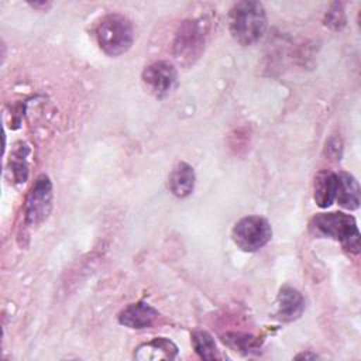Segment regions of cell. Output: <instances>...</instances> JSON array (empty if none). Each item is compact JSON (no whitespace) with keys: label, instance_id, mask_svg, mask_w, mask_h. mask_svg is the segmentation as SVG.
I'll return each mask as SVG.
<instances>
[{"label":"cell","instance_id":"1","mask_svg":"<svg viewBox=\"0 0 361 361\" xmlns=\"http://www.w3.org/2000/svg\"><path fill=\"white\" fill-rule=\"evenodd\" d=\"M309 231L319 238L340 241L343 247L357 254L360 251V231L353 216L341 212L317 213L309 221Z\"/></svg>","mask_w":361,"mask_h":361},{"label":"cell","instance_id":"2","mask_svg":"<svg viewBox=\"0 0 361 361\" xmlns=\"http://www.w3.org/2000/svg\"><path fill=\"white\" fill-rule=\"evenodd\" d=\"M228 30L241 45L259 41L267 30L265 8L259 1H238L228 13Z\"/></svg>","mask_w":361,"mask_h":361},{"label":"cell","instance_id":"3","mask_svg":"<svg viewBox=\"0 0 361 361\" xmlns=\"http://www.w3.org/2000/svg\"><path fill=\"white\" fill-rule=\"evenodd\" d=\"M96 38L100 48L110 56L127 52L134 42V28L131 21L121 14L104 16L96 28Z\"/></svg>","mask_w":361,"mask_h":361},{"label":"cell","instance_id":"4","mask_svg":"<svg viewBox=\"0 0 361 361\" xmlns=\"http://www.w3.org/2000/svg\"><path fill=\"white\" fill-rule=\"evenodd\" d=\"M206 25L202 20H186L176 31L173 41L175 58L185 63H193L204 49Z\"/></svg>","mask_w":361,"mask_h":361},{"label":"cell","instance_id":"5","mask_svg":"<svg viewBox=\"0 0 361 361\" xmlns=\"http://www.w3.org/2000/svg\"><path fill=\"white\" fill-rule=\"evenodd\" d=\"M231 237L238 248L247 252H254L271 240L272 228L264 217L247 216L234 224Z\"/></svg>","mask_w":361,"mask_h":361},{"label":"cell","instance_id":"6","mask_svg":"<svg viewBox=\"0 0 361 361\" xmlns=\"http://www.w3.org/2000/svg\"><path fill=\"white\" fill-rule=\"evenodd\" d=\"M52 206V185L48 176L41 175L32 185L25 200V221L28 226H37L44 221Z\"/></svg>","mask_w":361,"mask_h":361},{"label":"cell","instance_id":"7","mask_svg":"<svg viewBox=\"0 0 361 361\" xmlns=\"http://www.w3.org/2000/svg\"><path fill=\"white\" fill-rule=\"evenodd\" d=\"M145 89L157 96L164 97L173 90L178 82V72L175 66L166 61H158L148 65L141 75Z\"/></svg>","mask_w":361,"mask_h":361},{"label":"cell","instance_id":"8","mask_svg":"<svg viewBox=\"0 0 361 361\" xmlns=\"http://www.w3.org/2000/svg\"><path fill=\"white\" fill-rule=\"evenodd\" d=\"M158 317V310L145 302H137L127 306L118 316L120 324L141 330L149 327Z\"/></svg>","mask_w":361,"mask_h":361},{"label":"cell","instance_id":"9","mask_svg":"<svg viewBox=\"0 0 361 361\" xmlns=\"http://www.w3.org/2000/svg\"><path fill=\"white\" fill-rule=\"evenodd\" d=\"M305 310L302 293L290 286L281 288L278 293V317L283 322H292L300 317Z\"/></svg>","mask_w":361,"mask_h":361},{"label":"cell","instance_id":"10","mask_svg":"<svg viewBox=\"0 0 361 361\" xmlns=\"http://www.w3.org/2000/svg\"><path fill=\"white\" fill-rule=\"evenodd\" d=\"M178 355V347L169 338L155 337L137 347L134 357L137 360H172Z\"/></svg>","mask_w":361,"mask_h":361},{"label":"cell","instance_id":"11","mask_svg":"<svg viewBox=\"0 0 361 361\" xmlns=\"http://www.w3.org/2000/svg\"><path fill=\"white\" fill-rule=\"evenodd\" d=\"M195 171L186 162H179L169 173L168 188L178 197H186L195 188Z\"/></svg>","mask_w":361,"mask_h":361},{"label":"cell","instance_id":"12","mask_svg":"<svg viewBox=\"0 0 361 361\" xmlns=\"http://www.w3.org/2000/svg\"><path fill=\"white\" fill-rule=\"evenodd\" d=\"M341 207L354 210L360 204V185L355 178L347 172L337 173V190L334 199Z\"/></svg>","mask_w":361,"mask_h":361},{"label":"cell","instance_id":"13","mask_svg":"<svg viewBox=\"0 0 361 361\" xmlns=\"http://www.w3.org/2000/svg\"><path fill=\"white\" fill-rule=\"evenodd\" d=\"M337 173L331 171H322L314 176L313 197L319 207H329L336 199Z\"/></svg>","mask_w":361,"mask_h":361},{"label":"cell","instance_id":"14","mask_svg":"<svg viewBox=\"0 0 361 361\" xmlns=\"http://www.w3.org/2000/svg\"><path fill=\"white\" fill-rule=\"evenodd\" d=\"M223 343L228 345L231 350L244 355L257 354L259 353V347H261V341L257 337L251 334H241V333L226 334L223 337Z\"/></svg>","mask_w":361,"mask_h":361},{"label":"cell","instance_id":"15","mask_svg":"<svg viewBox=\"0 0 361 361\" xmlns=\"http://www.w3.org/2000/svg\"><path fill=\"white\" fill-rule=\"evenodd\" d=\"M192 344L200 358L217 360L220 357L213 337L204 330H196L192 333Z\"/></svg>","mask_w":361,"mask_h":361},{"label":"cell","instance_id":"16","mask_svg":"<svg viewBox=\"0 0 361 361\" xmlns=\"http://www.w3.org/2000/svg\"><path fill=\"white\" fill-rule=\"evenodd\" d=\"M336 10H330L327 11V23L326 25L329 27H334L336 30L341 28L344 25V13L341 10V6L340 4H333Z\"/></svg>","mask_w":361,"mask_h":361},{"label":"cell","instance_id":"17","mask_svg":"<svg viewBox=\"0 0 361 361\" xmlns=\"http://www.w3.org/2000/svg\"><path fill=\"white\" fill-rule=\"evenodd\" d=\"M296 358H316V355H310V354H300V355H298Z\"/></svg>","mask_w":361,"mask_h":361}]
</instances>
